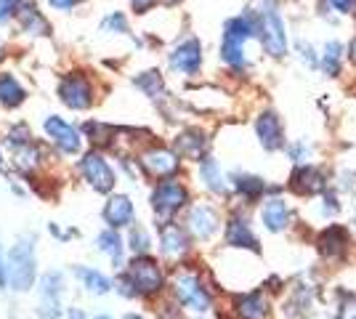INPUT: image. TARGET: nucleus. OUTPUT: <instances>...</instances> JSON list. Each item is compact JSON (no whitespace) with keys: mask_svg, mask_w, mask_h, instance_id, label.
<instances>
[{"mask_svg":"<svg viewBox=\"0 0 356 319\" xmlns=\"http://www.w3.org/2000/svg\"><path fill=\"white\" fill-rule=\"evenodd\" d=\"M261 35L258 27V16L255 14H239L229 19L223 24V38H221V59L226 67H232L234 72H245L248 69V54L245 46L252 38Z\"/></svg>","mask_w":356,"mask_h":319,"instance_id":"nucleus-1","label":"nucleus"},{"mask_svg":"<svg viewBox=\"0 0 356 319\" xmlns=\"http://www.w3.org/2000/svg\"><path fill=\"white\" fill-rule=\"evenodd\" d=\"M258 27H261V46L271 59H284L290 54V38H287V27L284 19L277 8L274 0H266L261 14H258Z\"/></svg>","mask_w":356,"mask_h":319,"instance_id":"nucleus-2","label":"nucleus"},{"mask_svg":"<svg viewBox=\"0 0 356 319\" xmlns=\"http://www.w3.org/2000/svg\"><path fill=\"white\" fill-rule=\"evenodd\" d=\"M35 279V245L32 240H19L6 256V282L11 290H30Z\"/></svg>","mask_w":356,"mask_h":319,"instance_id":"nucleus-3","label":"nucleus"},{"mask_svg":"<svg viewBox=\"0 0 356 319\" xmlns=\"http://www.w3.org/2000/svg\"><path fill=\"white\" fill-rule=\"evenodd\" d=\"M163 269L157 266V261L147 259V256H138L131 261L128 274L122 279L125 288H131V295H154L163 290Z\"/></svg>","mask_w":356,"mask_h":319,"instance_id":"nucleus-4","label":"nucleus"},{"mask_svg":"<svg viewBox=\"0 0 356 319\" xmlns=\"http://www.w3.org/2000/svg\"><path fill=\"white\" fill-rule=\"evenodd\" d=\"M173 290H176L178 304L192 309L197 314H205V311H210V306H213V295H210V290L205 288V282L200 279V274H194V272L178 274Z\"/></svg>","mask_w":356,"mask_h":319,"instance_id":"nucleus-5","label":"nucleus"},{"mask_svg":"<svg viewBox=\"0 0 356 319\" xmlns=\"http://www.w3.org/2000/svg\"><path fill=\"white\" fill-rule=\"evenodd\" d=\"M351 231L341 224H327L319 234H316V250L319 256L330 263H341V261L348 259L351 253Z\"/></svg>","mask_w":356,"mask_h":319,"instance_id":"nucleus-6","label":"nucleus"},{"mask_svg":"<svg viewBox=\"0 0 356 319\" xmlns=\"http://www.w3.org/2000/svg\"><path fill=\"white\" fill-rule=\"evenodd\" d=\"M189 202V192L186 186L176 179H165V181L157 183V189L152 192V208L157 215L163 218H170L173 213H178L184 205Z\"/></svg>","mask_w":356,"mask_h":319,"instance_id":"nucleus-7","label":"nucleus"},{"mask_svg":"<svg viewBox=\"0 0 356 319\" xmlns=\"http://www.w3.org/2000/svg\"><path fill=\"white\" fill-rule=\"evenodd\" d=\"M290 189L300 197H319L327 189V173L314 163L296 165V170L290 173Z\"/></svg>","mask_w":356,"mask_h":319,"instance_id":"nucleus-8","label":"nucleus"},{"mask_svg":"<svg viewBox=\"0 0 356 319\" xmlns=\"http://www.w3.org/2000/svg\"><path fill=\"white\" fill-rule=\"evenodd\" d=\"M255 136L266 152H280L284 147V125L282 117L274 109H264L255 117Z\"/></svg>","mask_w":356,"mask_h":319,"instance_id":"nucleus-9","label":"nucleus"},{"mask_svg":"<svg viewBox=\"0 0 356 319\" xmlns=\"http://www.w3.org/2000/svg\"><path fill=\"white\" fill-rule=\"evenodd\" d=\"M170 69L178 75H197L202 67V43L197 38H186L181 40L173 51H170Z\"/></svg>","mask_w":356,"mask_h":319,"instance_id":"nucleus-10","label":"nucleus"},{"mask_svg":"<svg viewBox=\"0 0 356 319\" xmlns=\"http://www.w3.org/2000/svg\"><path fill=\"white\" fill-rule=\"evenodd\" d=\"M223 240L229 247H239V250H252V253H261V243L252 231V224L248 215L242 213H234L229 221H226V234Z\"/></svg>","mask_w":356,"mask_h":319,"instance_id":"nucleus-11","label":"nucleus"},{"mask_svg":"<svg viewBox=\"0 0 356 319\" xmlns=\"http://www.w3.org/2000/svg\"><path fill=\"white\" fill-rule=\"evenodd\" d=\"M261 224L271 234H282L293 224V211L282 197H266L261 205Z\"/></svg>","mask_w":356,"mask_h":319,"instance_id":"nucleus-12","label":"nucleus"},{"mask_svg":"<svg viewBox=\"0 0 356 319\" xmlns=\"http://www.w3.org/2000/svg\"><path fill=\"white\" fill-rule=\"evenodd\" d=\"M186 224H189V231H192L197 240H210L218 231V227H221V218H218V211L213 205L197 202V205L189 208Z\"/></svg>","mask_w":356,"mask_h":319,"instance_id":"nucleus-13","label":"nucleus"},{"mask_svg":"<svg viewBox=\"0 0 356 319\" xmlns=\"http://www.w3.org/2000/svg\"><path fill=\"white\" fill-rule=\"evenodd\" d=\"M61 101L70 109H88L93 104V88L83 75H67L59 83Z\"/></svg>","mask_w":356,"mask_h":319,"instance_id":"nucleus-14","label":"nucleus"},{"mask_svg":"<svg viewBox=\"0 0 356 319\" xmlns=\"http://www.w3.org/2000/svg\"><path fill=\"white\" fill-rule=\"evenodd\" d=\"M80 170H83V176H86V181L96 189V192H109L112 186H115V173H112V167L106 163L102 154L90 152L83 157V163H80Z\"/></svg>","mask_w":356,"mask_h":319,"instance_id":"nucleus-15","label":"nucleus"},{"mask_svg":"<svg viewBox=\"0 0 356 319\" xmlns=\"http://www.w3.org/2000/svg\"><path fill=\"white\" fill-rule=\"evenodd\" d=\"M178 157H181V154L170 152V149H163V147H154V149H149V152L141 154V165L147 167L152 176H157V179H170V176H176L178 165H181Z\"/></svg>","mask_w":356,"mask_h":319,"instance_id":"nucleus-16","label":"nucleus"},{"mask_svg":"<svg viewBox=\"0 0 356 319\" xmlns=\"http://www.w3.org/2000/svg\"><path fill=\"white\" fill-rule=\"evenodd\" d=\"M232 311L237 314V319H266L268 311H271V304L261 290H250V293H242L234 298Z\"/></svg>","mask_w":356,"mask_h":319,"instance_id":"nucleus-17","label":"nucleus"},{"mask_svg":"<svg viewBox=\"0 0 356 319\" xmlns=\"http://www.w3.org/2000/svg\"><path fill=\"white\" fill-rule=\"evenodd\" d=\"M45 133L51 136V141L59 147L61 152L67 154H74L80 149V133H77V128H72L70 122H64L61 117H48L45 120Z\"/></svg>","mask_w":356,"mask_h":319,"instance_id":"nucleus-18","label":"nucleus"},{"mask_svg":"<svg viewBox=\"0 0 356 319\" xmlns=\"http://www.w3.org/2000/svg\"><path fill=\"white\" fill-rule=\"evenodd\" d=\"M61 309V274H45L40 282V314L43 317H59Z\"/></svg>","mask_w":356,"mask_h":319,"instance_id":"nucleus-19","label":"nucleus"},{"mask_svg":"<svg viewBox=\"0 0 356 319\" xmlns=\"http://www.w3.org/2000/svg\"><path fill=\"white\" fill-rule=\"evenodd\" d=\"M160 250L168 259H184L189 253V237L178 224H165L160 229Z\"/></svg>","mask_w":356,"mask_h":319,"instance_id":"nucleus-20","label":"nucleus"},{"mask_svg":"<svg viewBox=\"0 0 356 319\" xmlns=\"http://www.w3.org/2000/svg\"><path fill=\"white\" fill-rule=\"evenodd\" d=\"M176 149L181 157H189V160L200 163L205 157V149H208V136L202 131H197V128H189V131H184L176 138Z\"/></svg>","mask_w":356,"mask_h":319,"instance_id":"nucleus-21","label":"nucleus"},{"mask_svg":"<svg viewBox=\"0 0 356 319\" xmlns=\"http://www.w3.org/2000/svg\"><path fill=\"white\" fill-rule=\"evenodd\" d=\"M104 218H106V224H109L112 229H120V227L134 224V202L125 197V195L112 197L109 202H106V208H104Z\"/></svg>","mask_w":356,"mask_h":319,"instance_id":"nucleus-22","label":"nucleus"},{"mask_svg":"<svg viewBox=\"0 0 356 319\" xmlns=\"http://www.w3.org/2000/svg\"><path fill=\"white\" fill-rule=\"evenodd\" d=\"M200 179H202V183L208 186L210 192H216V195H223V192L229 189L221 165H218L213 157H202V160H200Z\"/></svg>","mask_w":356,"mask_h":319,"instance_id":"nucleus-23","label":"nucleus"},{"mask_svg":"<svg viewBox=\"0 0 356 319\" xmlns=\"http://www.w3.org/2000/svg\"><path fill=\"white\" fill-rule=\"evenodd\" d=\"M232 183H234V189L239 195L245 199H250V202L261 199L268 192V183L261 176H252V173H237V176H232Z\"/></svg>","mask_w":356,"mask_h":319,"instance_id":"nucleus-24","label":"nucleus"},{"mask_svg":"<svg viewBox=\"0 0 356 319\" xmlns=\"http://www.w3.org/2000/svg\"><path fill=\"white\" fill-rule=\"evenodd\" d=\"M343 46L341 40H327L325 48H322V54H319V67L325 69V75L335 77L341 72V64H343Z\"/></svg>","mask_w":356,"mask_h":319,"instance_id":"nucleus-25","label":"nucleus"},{"mask_svg":"<svg viewBox=\"0 0 356 319\" xmlns=\"http://www.w3.org/2000/svg\"><path fill=\"white\" fill-rule=\"evenodd\" d=\"M24 101V88L14 75H0V104L19 106Z\"/></svg>","mask_w":356,"mask_h":319,"instance_id":"nucleus-26","label":"nucleus"},{"mask_svg":"<svg viewBox=\"0 0 356 319\" xmlns=\"http://www.w3.org/2000/svg\"><path fill=\"white\" fill-rule=\"evenodd\" d=\"M19 19H22V27L32 35H45L48 32V24H45V19L40 16V11L35 8V6H22V11H19Z\"/></svg>","mask_w":356,"mask_h":319,"instance_id":"nucleus-27","label":"nucleus"},{"mask_svg":"<svg viewBox=\"0 0 356 319\" xmlns=\"http://www.w3.org/2000/svg\"><path fill=\"white\" fill-rule=\"evenodd\" d=\"M314 213L322 218V221H332L338 213H341V199L338 195H332V192H322L319 199H316V205H314Z\"/></svg>","mask_w":356,"mask_h":319,"instance_id":"nucleus-28","label":"nucleus"},{"mask_svg":"<svg viewBox=\"0 0 356 319\" xmlns=\"http://www.w3.org/2000/svg\"><path fill=\"white\" fill-rule=\"evenodd\" d=\"M77 277H80V282L90 290V293H106L109 290V279H106L102 272H93V269H77Z\"/></svg>","mask_w":356,"mask_h":319,"instance_id":"nucleus-29","label":"nucleus"},{"mask_svg":"<svg viewBox=\"0 0 356 319\" xmlns=\"http://www.w3.org/2000/svg\"><path fill=\"white\" fill-rule=\"evenodd\" d=\"M99 245H102V250H104L112 261L122 259V240H120V234L115 231V229H109V231H104V234H99Z\"/></svg>","mask_w":356,"mask_h":319,"instance_id":"nucleus-30","label":"nucleus"},{"mask_svg":"<svg viewBox=\"0 0 356 319\" xmlns=\"http://www.w3.org/2000/svg\"><path fill=\"white\" fill-rule=\"evenodd\" d=\"M136 85L147 93V96H152V99H160L163 96V77H160V72H144V75L136 80Z\"/></svg>","mask_w":356,"mask_h":319,"instance_id":"nucleus-31","label":"nucleus"},{"mask_svg":"<svg viewBox=\"0 0 356 319\" xmlns=\"http://www.w3.org/2000/svg\"><path fill=\"white\" fill-rule=\"evenodd\" d=\"M287 157H290V163H296V165L312 163V144H309V141H296V144H290V147H287Z\"/></svg>","mask_w":356,"mask_h":319,"instance_id":"nucleus-32","label":"nucleus"},{"mask_svg":"<svg viewBox=\"0 0 356 319\" xmlns=\"http://www.w3.org/2000/svg\"><path fill=\"white\" fill-rule=\"evenodd\" d=\"M296 51L306 67H319V54H316V48L314 46H309V40H298Z\"/></svg>","mask_w":356,"mask_h":319,"instance_id":"nucleus-33","label":"nucleus"},{"mask_svg":"<svg viewBox=\"0 0 356 319\" xmlns=\"http://www.w3.org/2000/svg\"><path fill=\"white\" fill-rule=\"evenodd\" d=\"M325 11H335L338 16H348L356 11V0H322Z\"/></svg>","mask_w":356,"mask_h":319,"instance_id":"nucleus-34","label":"nucleus"},{"mask_svg":"<svg viewBox=\"0 0 356 319\" xmlns=\"http://www.w3.org/2000/svg\"><path fill=\"white\" fill-rule=\"evenodd\" d=\"M149 245H152L149 234L141 227H136L134 231H131V247H134V253L136 256H144V253L149 250Z\"/></svg>","mask_w":356,"mask_h":319,"instance_id":"nucleus-35","label":"nucleus"},{"mask_svg":"<svg viewBox=\"0 0 356 319\" xmlns=\"http://www.w3.org/2000/svg\"><path fill=\"white\" fill-rule=\"evenodd\" d=\"M102 30L104 32H128V22L122 14H109L102 22Z\"/></svg>","mask_w":356,"mask_h":319,"instance_id":"nucleus-36","label":"nucleus"},{"mask_svg":"<svg viewBox=\"0 0 356 319\" xmlns=\"http://www.w3.org/2000/svg\"><path fill=\"white\" fill-rule=\"evenodd\" d=\"M16 3H19V0H0V24L8 22V16L16 11Z\"/></svg>","mask_w":356,"mask_h":319,"instance_id":"nucleus-37","label":"nucleus"},{"mask_svg":"<svg viewBox=\"0 0 356 319\" xmlns=\"http://www.w3.org/2000/svg\"><path fill=\"white\" fill-rule=\"evenodd\" d=\"M56 11H70V8H74L77 3H83V0H48Z\"/></svg>","mask_w":356,"mask_h":319,"instance_id":"nucleus-38","label":"nucleus"},{"mask_svg":"<svg viewBox=\"0 0 356 319\" xmlns=\"http://www.w3.org/2000/svg\"><path fill=\"white\" fill-rule=\"evenodd\" d=\"M154 3H157V0H131V6H134L136 11H149Z\"/></svg>","mask_w":356,"mask_h":319,"instance_id":"nucleus-39","label":"nucleus"},{"mask_svg":"<svg viewBox=\"0 0 356 319\" xmlns=\"http://www.w3.org/2000/svg\"><path fill=\"white\" fill-rule=\"evenodd\" d=\"M338 319H356V306H348V309H343Z\"/></svg>","mask_w":356,"mask_h":319,"instance_id":"nucleus-40","label":"nucleus"},{"mask_svg":"<svg viewBox=\"0 0 356 319\" xmlns=\"http://www.w3.org/2000/svg\"><path fill=\"white\" fill-rule=\"evenodd\" d=\"M346 54H348V59L356 64V35L351 38V43H348V51H346Z\"/></svg>","mask_w":356,"mask_h":319,"instance_id":"nucleus-41","label":"nucleus"},{"mask_svg":"<svg viewBox=\"0 0 356 319\" xmlns=\"http://www.w3.org/2000/svg\"><path fill=\"white\" fill-rule=\"evenodd\" d=\"M3 274H6V263H3V253H0V282H3Z\"/></svg>","mask_w":356,"mask_h":319,"instance_id":"nucleus-42","label":"nucleus"},{"mask_svg":"<svg viewBox=\"0 0 356 319\" xmlns=\"http://www.w3.org/2000/svg\"><path fill=\"white\" fill-rule=\"evenodd\" d=\"M70 319H86V317H83L80 311H72V314H70Z\"/></svg>","mask_w":356,"mask_h":319,"instance_id":"nucleus-43","label":"nucleus"},{"mask_svg":"<svg viewBox=\"0 0 356 319\" xmlns=\"http://www.w3.org/2000/svg\"><path fill=\"white\" fill-rule=\"evenodd\" d=\"M165 3H178V0H165Z\"/></svg>","mask_w":356,"mask_h":319,"instance_id":"nucleus-44","label":"nucleus"},{"mask_svg":"<svg viewBox=\"0 0 356 319\" xmlns=\"http://www.w3.org/2000/svg\"><path fill=\"white\" fill-rule=\"evenodd\" d=\"M99 319H109V317H99Z\"/></svg>","mask_w":356,"mask_h":319,"instance_id":"nucleus-45","label":"nucleus"}]
</instances>
